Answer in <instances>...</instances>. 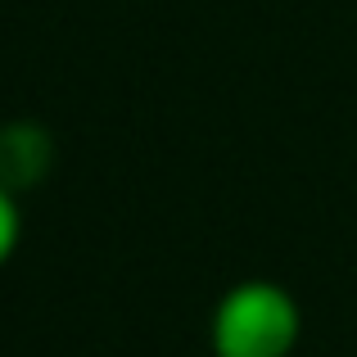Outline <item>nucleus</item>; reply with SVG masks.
I'll list each match as a JSON object with an SVG mask.
<instances>
[{
	"instance_id": "nucleus-1",
	"label": "nucleus",
	"mask_w": 357,
	"mask_h": 357,
	"mask_svg": "<svg viewBox=\"0 0 357 357\" xmlns=\"http://www.w3.org/2000/svg\"><path fill=\"white\" fill-rule=\"evenodd\" d=\"M303 307L280 280H236L208 317L213 357H294Z\"/></svg>"
},
{
	"instance_id": "nucleus-2",
	"label": "nucleus",
	"mask_w": 357,
	"mask_h": 357,
	"mask_svg": "<svg viewBox=\"0 0 357 357\" xmlns=\"http://www.w3.org/2000/svg\"><path fill=\"white\" fill-rule=\"evenodd\" d=\"M50 163H54V140L41 122L14 118L0 127V181L14 195L41 185L50 176Z\"/></svg>"
},
{
	"instance_id": "nucleus-3",
	"label": "nucleus",
	"mask_w": 357,
	"mask_h": 357,
	"mask_svg": "<svg viewBox=\"0 0 357 357\" xmlns=\"http://www.w3.org/2000/svg\"><path fill=\"white\" fill-rule=\"evenodd\" d=\"M23 244V208H18V195L0 181V267L18 253Z\"/></svg>"
}]
</instances>
